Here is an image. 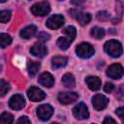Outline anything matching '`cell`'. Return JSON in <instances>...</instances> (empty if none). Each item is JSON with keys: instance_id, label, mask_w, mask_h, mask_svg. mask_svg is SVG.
<instances>
[{"instance_id": "cell-18", "label": "cell", "mask_w": 124, "mask_h": 124, "mask_svg": "<svg viewBox=\"0 0 124 124\" xmlns=\"http://www.w3.org/2000/svg\"><path fill=\"white\" fill-rule=\"evenodd\" d=\"M62 83L67 88H74L76 85V80H75L74 76L70 73L65 74L62 78Z\"/></svg>"}, {"instance_id": "cell-4", "label": "cell", "mask_w": 124, "mask_h": 124, "mask_svg": "<svg viewBox=\"0 0 124 124\" xmlns=\"http://www.w3.org/2000/svg\"><path fill=\"white\" fill-rule=\"evenodd\" d=\"M52 114H53V108L48 104L41 105L37 108V115L42 121L48 120Z\"/></svg>"}, {"instance_id": "cell-21", "label": "cell", "mask_w": 124, "mask_h": 124, "mask_svg": "<svg viewBox=\"0 0 124 124\" xmlns=\"http://www.w3.org/2000/svg\"><path fill=\"white\" fill-rule=\"evenodd\" d=\"M90 35L94 38V39H96V40H100V39H102L104 36H105V30L103 29V28H101V27H93L92 29H91V31H90Z\"/></svg>"}, {"instance_id": "cell-24", "label": "cell", "mask_w": 124, "mask_h": 124, "mask_svg": "<svg viewBox=\"0 0 124 124\" xmlns=\"http://www.w3.org/2000/svg\"><path fill=\"white\" fill-rule=\"evenodd\" d=\"M63 33H64L67 37H69V38H71L72 40H74V39L76 38V35H77V30H76V28H75L74 26H67V27L63 30Z\"/></svg>"}, {"instance_id": "cell-37", "label": "cell", "mask_w": 124, "mask_h": 124, "mask_svg": "<svg viewBox=\"0 0 124 124\" xmlns=\"http://www.w3.org/2000/svg\"><path fill=\"white\" fill-rule=\"evenodd\" d=\"M60 1H61V0H60Z\"/></svg>"}, {"instance_id": "cell-19", "label": "cell", "mask_w": 124, "mask_h": 124, "mask_svg": "<svg viewBox=\"0 0 124 124\" xmlns=\"http://www.w3.org/2000/svg\"><path fill=\"white\" fill-rule=\"evenodd\" d=\"M73 41L74 40H72L69 37H60L57 40V46H58V47L60 49L66 50V49H68V47L70 46V45L72 44Z\"/></svg>"}, {"instance_id": "cell-12", "label": "cell", "mask_w": 124, "mask_h": 124, "mask_svg": "<svg viewBox=\"0 0 124 124\" xmlns=\"http://www.w3.org/2000/svg\"><path fill=\"white\" fill-rule=\"evenodd\" d=\"M30 52H31L32 55H34L36 57L43 58L47 54V49H46V46L42 42H39V43L34 44L33 46H31Z\"/></svg>"}, {"instance_id": "cell-33", "label": "cell", "mask_w": 124, "mask_h": 124, "mask_svg": "<svg viewBox=\"0 0 124 124\" xmlns=\"http://www.w3.org/2000/svg\"><path fill=\"white\" fill-rule=\"evenodd\" d=\"M103 123H116V120H114L113 118H111V117L108 116V117H106V118L104 119Z\"/></svg>"}, {"instance_id": "cell-2", "label": "cell", "mask_w": 124, "mask_h": 124, "mask_svg": "<svg viewBox=\"0 0 124 124\" xmlns=\"http://www.w3.org/2000/svg\"><path fill=\"white\" fill-rule=\"evenodd\" d=\"M49 11H50V6L47 1H42L36 3L31 7V13L34 16H45L49 13Z\"/></svg>"}, {"instance_id": "cell-34", "label": "cell", "mask_w": 124, "mask_h": 124, "mask_svg": "<svg viewBox=\"0 0 124 124\" xmlns=\"http://www.w3.org/2000/svg\"><path fill=\"white\" fill-rule=\"evenodd\" d=\"M84 1H85V0H71L72 4H73V5H76V6H79V5H81Z\"/></svg>"}, {"instance_id": "cell-5", "label": "cell", "mask_w": 124, "mask_h": 124, "mask_svg": "<svg viewBox=\"0 0 124 124\" xmlns=\"http://www.w3.org/2000/svg\"><path fill=\"white\" fill-rule=\"evenodd\" d=\"M73 113H74V116L79 120L87 119L89 117V111H88V108L84 103L78 104L73 108Z\"/></svg>"}, {"instance_id": "cell-11", "label": "cell", "mask_w": 124, "mask_h": 124, "mask_svg": "<svg viewBox=\"0 0 124 124\" xmlns=\"http://www.w3.org/2000/svg\"><path fill=\"white\" fill-rule=\"evenodd\" d=\"M64 24V17L61 15H53L46 22V25L49 29H58Z\"/></svg>"}, {"instance_id": "cell-15", "label": "cell", "mask_w": 124, "mask_h": 124, "mask_svg": "<svg viewBox=\"0 0 124 124\" xmlns=\"http://www.w3.org/2000/svg\"><path fill=\"white\" fill-rule=\"evenodd\" d=\"M68 58L65 56H54L51 59V66L53 69H60L67 65Z\"/></svg>"}, {"instance_id": "cell-30", "label": "cell", "mask_w": 124, "mask_h": 124, "mask_svg": "<svg viewBox=\"0 0 124 124\" xmlns=\"http://www.w3.org/2000/svg\"><path fill=\"white\" fill-rule=\"evenodd\" d=\"M115 113L121 119V121L124 122V107H120V108H116L115 109Z\"/></svg>"}, {"instance_id": "cell-1", "label": "cell", "mask_w": 124, "mask_h": 124, "mask_svg": "<svg viewBox=\"0 0 124 124\" xmlns=\"http://www.w3.org/2000/svg\"><path fill=\"white\" fill-rule=\"evenodd\" d=\"M104 49L108 55H110L111 57H114V58L119 57L123 52L122 45L116 40L108 41L104 46Z\"/></svg>"}, {"instance_id": "cell-14", "label": "cell", "mask_w": 124, "mask_h": 124, "mask_svg": "<svg viewBox=\"0 0 124 124\" xmlns=\"http://www.w3.org/2000/svg\"><path fill=\"white\" fill-rule=\"evenodd\" d=\"M85 82L88 88L93 91H97L101 88V79L98 77H92V76L87 77L85 78Z\"/></svg>"}, {"instance_id": "cell-10", "label": "cell", "mask_w": 124, "mask_h": 124, "mask_svg": "<svg viewBox=\"0 0 124 124\" xmlns=\"http://www.w3.org/2000/svg\"><path fill=\"white\" fill-rule=\"evenodd\" d=\"M27 96L33 102H40V101H42L46 98V93L43 90H41L40 88L32 86L31 88L28 89Z\"/></svg>"}, {"instance_id": "cell-6", "label": "cell", "mask_w": 124, "mask_h": 124, "mask_svg": "<svg viewBox=\"0 0 124 124\" xmlns=\"http://www.w3.org/2000/svg\"><path fill=\"white\" fill-rule=\"evenodd\" d=\"M123 74H124L123 67L117 63L110 65L107 70V75L108 76V78H113V79H119L120 78H122Z\"/></svg>"}, {"instance_id": "cell-20", "label": "cell", "mask_w": 124, "mask_h": 124, "mask_svg": "<svg viewBox=\"0 0 124 124\" xmlns=\"http://www.w3.org/2000/svg\"><path fill=\"white\" fill-rule=\"evenodd\" d=\"M41 67V64L39 62H36V61H29L28 64H27V70H28V74L31 76V77H35L39 71Z\"/></svg>"}, {"instance_id": "cell-16", "label": "cell", "mask_w": 124, "mask_h": 124, "mask_svg": "<svg viewBox=\"0 0 124 124\" xmlns=\"http://www.w3.org/2000/svg\"><path fill=\"white\" fill-rule=\"evenodd\" d=\"M74 16L77 18V20L78 21V23L80 25H86L90 22L91 20V15L89 13H83V12H78L76 15H74Z\"/></svg>"}, {"instance_id": "cell-35", "label": "cell", "mask_w": 124, "mask_h": 124, "mask_svg": "<svg viewBox=\"0 0 124 124\" xmlns=\"http://www.w3.org/2000/svg\"><path fill=\"white\" fill-rule=\"evenodd\" d=\"M117 1V6L118 8L124 9V0H116Z\"/></svg>"}, {"instance_id": "cell-25", "label": "cell", "mask_w": 124, "mask_h": 124, "mask_svg": "<svg viewBox=\"0 0 124 124\" xmlns=\"http://www.w3.org/2000/svg\"><path fill=\"white\" fill-rule=\"evenodd\" d=\"M10 90V84L5 81L4 79H1L0 80V93H1V96H5L6 93Z\"/></svg>"}, {"instance_id": "cell-22", "label": "cell", "mask_w": 124, "mask_h": 124, "mask_svg": "<svg viewBox=\"0 0 124 124\" xmlns=\"http://www.w3.org/2000/svg\"><path fill=\"white\" fill-rule=\"evenodd\" d=\"M12 43V38L10 35L8 34H5V33H2L1 36H0V45H1V47L2 48H5L6 46H8L9 45H11Z\"/></svg>"}, {"instance_id": "cell-26", "label": "cell", "mask_w": 124, "mask_h": 124, "mask_svg": "<svg viewBox=\"0 0 124 124\" xmlns=\"http://www.w3.org/2000/svg\"><path fill=\"white\" fill-rule=\"evenodd\" d=\"M11 18V12L10 11H1L0 12V21L7 22Z\"/></svg>"}, {"instance_id": "cell-27", "label": "cell", "mask_w": 124, "mask_h": 124, "mask_svg": "<svg viewBox=\"0 0 124 124\" xmlns=\"http://www.w3.org/2000/svg\"><path fill=\"white\" fill-rule=\"evenodd\" d=\"M116 98L118 101H124V84H121L117 89Z\"/></svg>"}, {"instance_id": "cell-17", "label": "cell", "mask_w": 124, "mask_h": 124, "mask_svg": "<svg viewBox=\"0 0 124 124\" xmlns=\"http://www.w3.org/2000/svg\"><path fill=\"white\" fill-rule=\"evenodd\" d=\"M36 32H37V27L35 25H28L21 30L20 36L23 39H30L36 35Z\"/></svg>"}, {"instance_id": "cell-23", "label": "cell", "mask_w": 124, "mask_h": 124, "mask_svg": "<svg viewBox=\"0 0 124 124\" xmlns=\"http://www.w3.org/2000/svg\"><path fill=\"white\" fill-rule=\"evenodd\" d=\"M0 122L2 124H11L14 122V117L9 112H3L0 116Z\"/></svg>"}, {"instance_id": "cell-28", "label": "cell", "mask_w": 124, "mask_h": 124, "mask_svg": "<svg viewBox=\"0 0 124 124\" xmlns=\"http://www.w3.org/2000/svg\"><path fill=\"white\" fill-rule=\"evenodd\" d=\"M97 18H98L99 20H103V21L108 20V19L109 18V14H108V12H106V11L99 12V13L97 14Z\"/></svg>"}, {"instance_id": "cell-32", "label": "cell", "mask_w": 124, "mask_h": 124, "mask_svg": "<svg viewBox=\"0 0 124 124\" xmlns=\"http://www.w3.org/2000/svg\"><path fill=\"white\" fill-rule=\"evenodd\" d=\"M16 122L17 123H25V124H30L31 123V121L29 120V118L27 116H21Z\"/></svg>"}, {"instance_id": "cell-7", "label": "cell", "mask_w": 124, "mask_h": 124, "mask_svg": "<svg viewBox=\"0 0 124 124\" xmlns=\"http://www.w3.org/2000/svg\"><path fill=\"white\" fill-rule=\"evenodd\" d=\"M24 106H25V99L23 98L22 95H19V94L13 95L11 97V99L9 100V107L12 109L19 110V109L23 108Z\"/></svg>"}, {"instance_id": "cell-36", "label": "cell", "mask_w": 124, "mask_h": 124, "mask_svg": "<svg viewBox=\"0 0 124 124\" xmlns=\"http://www.w3.org/2000/svg\"><path fill=\"white\" fill-rule=\"evenodd\" d=\"M5 1H6V0H0V2H1V3H3V2H5Z\"/></svg>"}, {"instance_id": "cell-9", "label": "cell", "mask_w": 124, "mask_h": 124, "mask_svg": "<svg viewBox=\"0 0 124 124\" xmlns=\"http://www.w3.org/2000/svg\"><path fill=\"white\" fill-rule=\"evenodd\" d=\"M78 98V95L75 92H61L58 94L57 99L60 104L63 105H69L77 101Z\"/></svg>"}, {"instance_id": "cell-13", "label": "cell", "mask_w": 124, "mask_h": 124, "mask_svg": "<svg viewBox=\"0 0 124 124\" xmlns=\"http://www.w3.org/2000/svg\"><path fill=\"white\" fill-rule=\"evenodd\" d=\"M39 83L45 87H51L53 84H54V78L52 77V75L48 72H45L43 74L40 75L39 77V79H38Z\"/></svg>"}, {"instance_id": "cell-31", "label": "cell", "mask_w": 124, "mask_h": 124, "mask_svg": "<svg viewBox=\"0 0 124 124\" xmlns=\"http://www.w3.org/2000/svg\"><path fill=\"white\" fill-rule=\"evenodd\" d=\"M113 89H114V85H113L111 82H107V83L104 85V90H105V92H107V93L112 92Z\"/></svg>"}, {"instance_id": "cell-29", "label": "cell", "mask_w": 124, "mask_h": 124, "mask_svg": "<svg viewBox=\"0 0 124 124\" xmlns=\"http://www.w3.org/2000/svg\"><path fill=\"white\" fill-rule=\"evenodd\" d=\"M49 37H50V36H49L47 33H46V32H40L39 35H38V40H39V42L44 43V42L49 40Z\"/></svg>"}, {"instance_id": "cell-8", "label": "cell", "mask_w": 124, "mask_h": 124, "mask_svg": "<svg viewBox=\"0 0 124 124\" xmlns=\"http://www.w3.org/2000/svg\"><path fill=\"white\" fill-rule=\"evenodd\" d=\"M108 104V99L101 94H96L92 98V106L96 110L104 109Z\"/></svg>"}, {"instance_id": "cell-3", "label": "cell", "mask_w": 124, "mask_h": 124, "mask_svg": "<svg viewBox=\"0 0 124 124\" xmlns=\"http://www.w3.org/2000/svg\"><path fill=\"white\" fill-rule=\"evenodd\" d=\"M76 52H77V55L80 58H89L91 57L94 52H95V49L94 47L88 44V43H81L79 44L77 48H76Z\"/></svg>"}]
</instances>
